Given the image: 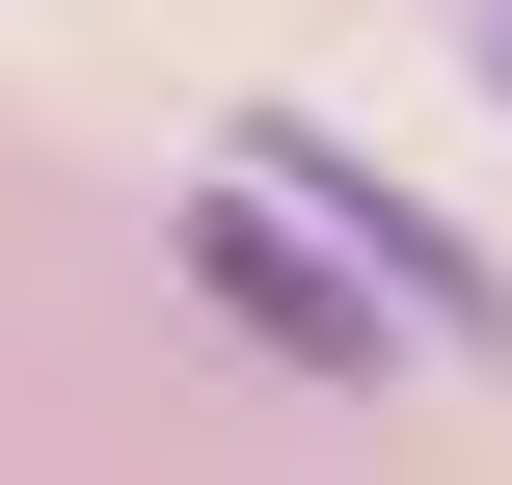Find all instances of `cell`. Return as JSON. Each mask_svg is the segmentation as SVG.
Masks as SVG:
<instances>
[{"mask_svg": "<svg viewBox=\"0 0 512 485\" xmlns=\"http://www.w3.org/2000/svg\"><path fill=\"white\" fill-rule=\"evenodd\" d=\"M189 297H216L243 351H297V378H378V351H405V297H378L270 162H216V189H189Z\"/></svg>", "mask_w": 512, "mask_h": 485, "instance_id": "obj_1", "label": "cell"}, {"mask_svg": "<svg viewBox=\"0 0 512 485\" xmlns=\"http://www.w3.org/2000/svg\"><path fill=\"white\" fill-rule=\"evenodd\" d=\"M243 162H270V189H297V216H324V243H351L378 297H405V351H512V270L459 243V216H432V189H405V162H378V135H324V108H270Z\"/></svg>", "mask_w": 512, "mask_h": 485, "instance_id": "obj_2", "label": "cell"}]
</instances>
